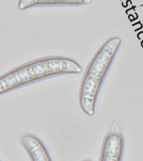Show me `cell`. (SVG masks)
<instances>
[{
  "instance_id": "cell-2",
  "label": "cell",
  "mask_w": 143,
  "mask_h": 161,
  "mask_svg": "<svg viewBox=\"0 0 143 161\" xmlns=\"http://www.w3.org/2000/svg\"><path fill=\"white\" fill-rule=\"evenodd\" d=\"M120 45L121 39L119 37L106 40L88 65L80 90V108L86 115H95V103L100 86Z\"/></svg>"
},
{
  "instance_id": "cell-5",
  "label": "cell",
  "mask_w": 143,
  "mask_h": 161,
  "mask_svg": "<svg viewBox=\"0 0 143 161\" xmlns=\"http://www.w3.org/2000/svg\"><path fill=\"white\" fill-rule=\"evenodd\" d=\"M92 0H19L18 8L21 11L43 6H79L88 4Z\"/></svg>"
},
{
  "instance_id": "cell-3",
  "label": "cell",
  "mask_w": 143,
  "mask_h": 161,
  "mask_svg": "<svg viewBox=\"0 0 143 161\" xmlns=\"http://www.w3.org/2000/svg\"><path fill=\"white\" fill-rule=\"evenodd\" d=\"M123 146L124 140L120 133H109L104 140L100 161H121Z\"/></svg>"
},
{
  "instance_id": "cell-6",
  "label": "cell",
  "mask_w": 143,
  "mask_h": 161,
  "mask_svg": "<svg viewBox=\"0 0 143 161\" xmlns=\"http://www.w3.org/2000/svg\"><path fill=\"white\" fill-rule=\"evenodd\" d=\"M84 161H90V160H84Z\"/></svg>"
},
{
  "instance_id": "cell-4",
  "label": "cell",
  "mask_w": 143,
  "mask_h": 161,
  "mask_svg": "<svg viewBox=\"0 0 143 161\" xmlns=\"http://www.w3.org/2000/svg\"><path fill=\"white\" fill-rule=\"evenodd\" d=\"M19 139L32 161H52L44 143L36 136L24 133Z\"/></svg>"
},
{
  "instance_id": "cell-1",
  "label": "cell",
  "mask_w": 143,
  "mask_h": 161,
  "mask_svg": "<svg viewBox=\"0 0 143 161\" xmlns=\"http://www.w3.org/2000/svg\"><path fill=\"white\" fill-rule=\"evenodd\" d=\"M83 68L76 60L64 56H50L32 60L0 78V93L22 87L45 78L65 74H80Z\"/></svg>"
}]
</instances>
